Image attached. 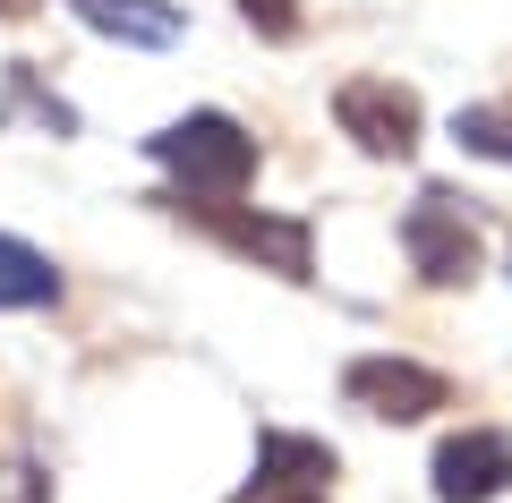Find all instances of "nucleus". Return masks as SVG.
<instances>
[{"instance_id": "nucleus-1", "label": "nucleus", "mask_w": 512, "mask_h": 503, "mask_svg": "<svg viewBox=\"0 0 512 503\" xmlns=\"http://www.w3.org/2000/svg\"><path fill=\"white\" fill-rule=\"evenodd\" d=\"M154 162H163L188 197L214 205V197H239L256 180V137L239 120H222V111H188V120H171L154 137Z\"/></svg>"}, {"instance_id": "nucleus-2", "label": "nucleus", "mask_w": 512, "mask_h": 503, "mask_svg": "<svg viewBox=\"0 0 512 503\" xmlns=\"http://www.w3.org/2000/svg\"><path fill=\"white\" fill-rule=\"evenodd\" d=\"M333 120H342V137H359L367 154L402 162L410 145H419V94L393 86V77H350V86L333 94Z\"/></svg>"}, {"instance_id": "nucleus-3", "label": "nucleus", "mask_w": 512, "mask_h": 503, "mask_svg": "<svg viewBox=\"0 0 512 503\" xmlns=\"http://www.w3.org/2000/svg\"><path fill=\"white\" fill-rule=\"evenodd\" d=\"M402 248H410V265H419L427 282H470V273H478V231L461 222V205L444 197V188H427V197L410 205Z\"/></svg>"}, {"instance_id": "nucleus-4", "label": "nucleus", "mask_w": 512, "mask_h": 503, "mask_svg": "<svg viewBox=\"0 0 512 503\" xmlns=\"http://www.w3.org/2000/svg\"><path fill=\"white\" fill-rule=\"evenodd\" d=\"M504 486H512V435H495V427L444 435V452H436V495L444 503H495Z\"/></svg>"}, {"instance_id": "nucleus-5", "label": "nucleus", "mask_w": 512, "mask_h": 503, "mask_svg": "<svg viewBox=\"0 0 512 503\" xmlns=\"http://www.w3.org/2000/svg\"><path fill=\"white\" fill-rule=\"evenodd\" d=\"M342 393L359 401V410H376V418H427V410H444V376L436 367H419V359H359L342 376Z\"/></svg>"}, {"instance_id": "nucleus-6", "label": "nucleus", "mask_w": 512, "mask_h": 503, "mask_svg": "<svg viewBox=\"0 0 512 503\" xmlns=\"http://www.w3.org/2000/svg\"><path fill=\"white\" fill-rule=\"evenodd\" d=\"M205 222H214V239H231L239 256H265L274 273H308V222H265V214H231V197L205 205Z\"/></svg>"}, {"instance_id": "nucleus-7", "label": "nucleus", "mask_w": 512, "mask_h": 503, "mask_svg": "<svg viewBox=\"0 0 512 503\" xmlns=\"http://www.w3.org/2000/svg\"><path fill=\"white\" fill-rule=\"evenodd\" d=\"M69 9L94 35H120V43H137V52L180 43V9H171V0H69Z\"/></svg>"}, {"instance_id": "nucleus-8", "label": "nucleus", "mask_w": 512, "mask_h": 503, "mask_svg": "<svg viewBox=\"0 0 512 503\" xmlns=\"http://www.w3.org/2000/svg\"><path fill=\"white\" fill-rule=\"evenodd\" d=\"M333 478V452L308 444V435H265L256 444V486H316Z\"/></svg>"}, {"instance_id": "nucleus-9", "label": "nucleus", "mask_w": 512, "mask_h": 503, "mask_svg": "<svg viewBox=\"0 0 512 503\" xmlns=\"http://www.w3.org/2000/svg\"><path fill=\"white\" fill-rule=\"evenodd\" d=\"M52 299H60L52 256H35L26 239H0V307H52Z\"/></svg>"}, {"instance_id": "nucleus-10", "label": "nucleus", "mask_w": 512, "mask_h": 503, "mask_svg": "<svg viewBox=\"0 0 512 503\" xmlns=\"http://www.w3.org/2000/svg\"><path fill=\"white\" fill-rule=\"evenodd\" d=\"M453 137L470 145V154H487V162H512V111L478 103V111H461V120H453Z\"/></svg>"}, {"instance_id": "nucleus-11", "label": "nucleus", "mask_w": 512, "mask_h": 503, "mask_svg": "<svg viewBox=\"0 0 512 503\" xmlns=\"http://www.w3.org/2000/svg\"><path fill=\"white\" fill-rule=\"evenodd\" d=\"M248 503H325V486H248Z\"/></svg>"}]
</instances>
